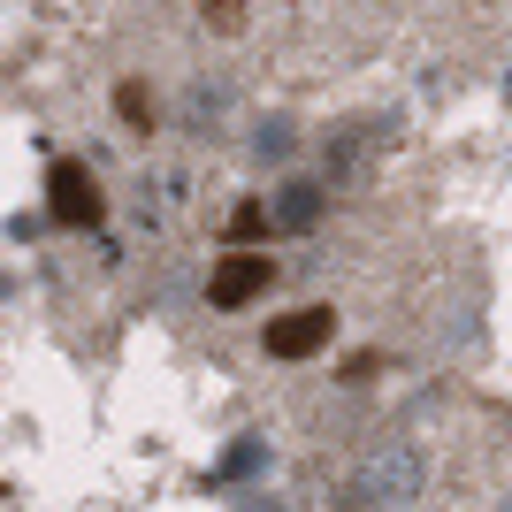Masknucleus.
<instances>
[{
    "mask_svg": "<svg viewBox=\"0 0 512 512\" xmlns=\"http://www.w3.org/2000/svg\"><path fill=\"white\" fill-rule=\"evenodd\" d=\"M46 214H54L62 230H100L107 222L100 176H92L85 161H54V169H46Z\"/></svg>",
    "mask_w": 512,
    "mask_h": 512,
    "instance_id": "obj_1",
    "label": "nucleus"
},
{
    "mask_svg": "<svg viewBox=\"0 0 512 512\" xmlns=\"http://www.w3.org/2000/svg\"><path fill=\"white\" fill-rule=\"evenodd\" d=\"M268 283H276V260L253 253V245H230V253L214 260V276H207V306L214 314H237V306H253Z\"/></svg>",
    "mask_w": 512,
    "mask_h": 512,
    "instance_id": "obj_2",
    "label": "nucleus"
},
{
    "mask_svg": "<svg viewBox=\"0 0 512 512\" xmlns=\"http://www.w3.org/2000/svg\"><path fill=\"white\" fill-rule=\"evenodd\" d=\"M329 337H337V314L329 306H291V314L268 321V360H321L329 352Z\"/></svg>",
    "mask_w": 512,
    "mask_h": 512,
    "instance_id": "obj_3",
    "label": "nucleus"
},
{
    "mask_svg": "<svg viewBox=\"0 0 512 512\" xmlns=\"http://www.w3.org/2000/svg\"><path fill=\"white\" fill-rule=\"evenodd\" d=\"M268 230H276V207H260V199H237L230 207V245H253Z\"/></svg>",
    "mask_w": 512,
    "mask_h": 512,
    "instance_id": "obj_4",
    "label": "nucleus"
},
{
    "mask_svg": "<svg viewBox=\"0 0 512 512\" xmlns=\"http://www.w3.org/2000/svg\"><path fill=\"white\" fill-rule=\"evenodd\" d=\"M115 115H123V123L146 138V130H153V92L138 85V77H123V85H115Z\"/></svg>",
    "mask_w": 512,
    "mask_h": 512,
    "instance_id": "obj_5",
    "label": "nucleus"
},
{
    "mask_svg": "<svg viewBox=\"0 0 512 512\" xmlns=\"http://www.w3.org/2000/svg\"><path fill=\"white\" fill-rule=\"evenodd\" d=\"M276 222L306 230V222H314V184H291V192H283V207H276Z\"/></svg>",
    "mask_w": 512,
    "mask_h": 512,
    "instance_id": "obj_6",
    "label": "nucleus"
},
{
    "mask_svg": "<svg viewBox=\"0 0 512 512\" xmlns=\"http://www.w3.org/2000/svg\"><path fill=\"white\" fill-rule=\"evenodd\" d=\"M199 8H207L222 31H237V23H245V0H199Z\"/></svg>",
    "mask_w": 512,
    "mask_h": 512,
    "instance_id": "obj_7",
    "label": "nucleus"
}]
</instances>
